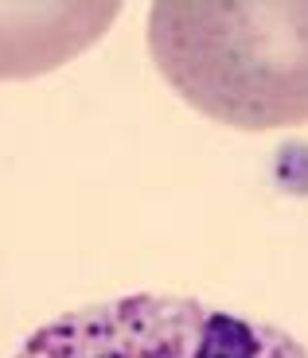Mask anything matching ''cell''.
<instances>
[{
	"label": "cell",
	"mask_w": 308,
	"mask_h": 358,
	"mask_svg": "<svg viewBox=\"0 0 308 358\" xmlns=\"http://www.w3.org/2000/svg\"><path fill=\"white\" fill-rule=\"evenodd\" d=\"M148 51L168 86L223 125L308 121V0L153 4Z\"/></svg>",
	"instance_id": "obj_1"
},
{
	"label": "cell",
	"mask_w": 308,
	"mask_h": 358,
	"mask_svg": "<svg viewBox=\"0 0 308 358\" xmlns=\"http://www.w3.org/2000/svg\"><path fill=\"white\" fill-rule=\"evenodd\" d=\"M118 4H0V78H31L82 55Z\"/></svg>",
	"instance_id": "obj_3"
},
{
	"label": "cell",
	"mask_w": 308,
	"mask_h": 358,
	"mask_svg": "<svg viewBox=\"0 0 308 358\" xmlns=\"http://www.w3.org/2000/svg\"><path fill=\"white\" fill-rule=\"evenodd\" d=\"M16 358H308L297 339L191 296L136 292L43 323Z\"/></svg>",
	"instance_id": "obj_2"
}]
</instances>
